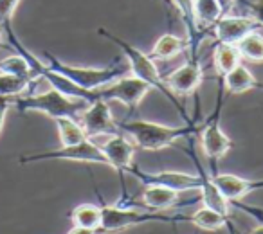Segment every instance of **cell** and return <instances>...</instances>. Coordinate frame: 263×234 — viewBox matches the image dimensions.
<instances>
[{
	"label": "cell",
	"instance_id": "32",
	"mask_svg": "<svg viewBox=\"0 0 263 234\" xmlns=\"http://www.w3.org/2000/svg\"><path fill=\"white\" fill-rule=\"evenodd\" d=\"M227 229H229V234H240V230H236V227H234V223L233 222H231V220H229V222H227Z\"/></svg>",
	"mask_w": 263,
	"mask_h": 234
},
{
	"label": "cell",
	"instance_id": "34",
	"mask_svg": "<svg viewBox=\"0 0 263 234\" xmlns=\"http://www.w3.org/2000/svg\"><path fill=\"white\" fill-rule=\"evenodd\" d=\"M4 34H6V27H4V24H0V42H2Z\"/></svg>",
	"mask_w": 263,
	"mask_h": 234
},
{
	"label": "cell",
	"instance_id": "31",
	"mask_svg": "<svg viewBox=\"0 0 263 234\" xmlns=\"http://www.w3.org/2000/svg\"><path fill=\"white\" fill-rule=\"evenodd\" d=\"M249 189L252 191H258V189H263V179H256V180H249Z\"/></svg>",
	"mask_w": 263,
	"mask_h": 234
},
{
	"label": "cell",
	"instance_id": "16",
	"mask_svg": "<svg viewBox=\"0 0 263 234\" xmlns=\"http://www.w3.org/2000/svg\"><path fill=\"white\" fill-rule=\"evenodd\" d=\"M211 179L218 191L229 202H240L243 197L251 193L249 189V179L233 175V173H211Z\"/></svg>",
	"mask_w": 263,
	"mask_h": 234
},
{
	"label": "cell",
	"instance_id": "2",
	"mask_svg": "<svg viewBox=\"0 0 263 234\" xmlns=\"http://www.w3.org/2000/svg\"><path fill=\"white\" fill-rule=\"evenodd\" d=\"M99 34H103L106 40H110L114 45H117V47L121 49V52H123V56L128 62V69H130L132 76L137 77V80H141V81H144L146 85H150L152 90L155 88V90H159L161 94H164L166 98L175 105V108L182 113L184 121H191L190 117H187L186 110H184L182 103H180L179 99H177V95H173L172 92H170V88L166 87L164 77L161 76L157 65H155V60L152 58L150 54L143 52L141 49H137L136 45H132L130 42L123 40V38L117 36V34L110 33V31L105 29V27H99Z\"/></svg>",
	"mask_w": 263,
	"mask_h": 234
},
{
	"label": "cell",
	"instance_id": "22",
	"mask_svg": "<svg viewBox=\"0 0 263 234\" xmlns=\"http://www.w3.org/2000/svg\"><path fill=\"white\" fill-rule=\"evenodd\" d=\"M54 123L56 128H58V137L62 146H70V144H78L81 141L88 139L83 126L74 117H58V119H54Z\"/></svg>",
	"mask_w": 263,
	"mask_h": 234
},
{
	"label": "cell",
	"instance_id": "27",
	"mask_svg": "<svg viewBox=\"0 0 263 234\" xmlns=\"http://www.w3.org/2000/svg\"><path fill=\"white\" fill-rule=\"evenodd\" d=\"M236 8L245 9L263 27V0H236Z\"/></svg>",
	"mask_w": 263,
	"mask_h": 234
},
{
	"label": "cell",
	"instance_id": "35",
	"mask_svg": "<svg viewBox=\"0 0 263 234\" xmlns=\"http://www.w3.org/2000/svg\"><path fill=\"white\" fill-rule=\"evenodd\" d=\"M164 2H166V4H170V0H164ZM170 6H172V4H170Z\"/></svg>",
	"mask_w": 263,
	"mask_h": 234
},
{
	"label": "cell",
	"instance_id": "26",
	"mask_svg": "<svg viewBox=\"0 0 263 234\" xmlns=\"http://www.w3.org/2000/svg\"><path fill=\"white\" fill-rule=\"evenodd\" d=\"M0 72L4 74H11V76H20V77H27V80H40V77L34 74V70L31 69L29 62L24 58L22 54H13L8 56L0 62Z\"/></svg>",
	"mask_w": 263,
	"mask_h": 234
},
{
	"label": "cell",
	"instance_id": "23",
	"mask_svg": "<svg viewBox=\"0 0 263 234\" xmlns=\"http://www.w3.org/2000/svg\"><path fill=\"white\" fill-rule=\"evenodd\" d=\"M229 220L231 218L220 215L215 209L205 207V205H202L200 209H197V211L190 216V222L202 230H218V229H222V227H226Z\"/></svg>",
	"mask_w": 263,
	"mask_h": 234
},
{
	"label": "cell",
	"instance_id": "12",
	"mask_svg": "<svg viewBox=\"0 0 263 234\" xmlns=\"http://www.w3.org/2000/svg\"><path fill=\"white\" fill-rule=\"evenodd\" d=\"M105 153L108 166L112 169H116L117 175L121 177V180L124 179V173L130 171V168L134 166V157H136V144L132 143V139L128 135H124L123 132L116 133V135H108V139L103 144H99Z\"/></svg>",
	"mask_w": 263,
	"mask_h": 234
},
{
	"label": "cell",
	"instance_id": "29",
	"mask_svg": "<svg viewBox=\"0 0 263 234\" xmlns=\"http://www.w3.org/2000/svg\"><path fill=\"white\" fill-rule=\"evenodd\" d=\"M9 108H11V99L9 98H0V132L4 128L6 115H8Z\"/></svg>",
	"mask_w": 263,
	"mask_h": 234
},
{
	"label": "cell",
	"instance_id": "4",
	"mask_svg": "<svg viewBox=\"0 0 263 234\" xmlns=\"http://www.w3.org/2000/svg\"><path fill=\"white\" fill-rule=\"evenodd\" d=\"M45 65L83 90H96V88L105 87V85L130 74L128 65H121L119 62H114L108 67H76L63 63L51 52H45Z\"/></svg>",
	"mask_w": 263,
	"mask_h": 234
},
{
	"label": "cell",
	"instance_id": "14",
	"mask_svg": "<svg viewBox=\"0 0 263 234\" xmlns=\"http://www.w3.org/2000/svg\"><path fill=\"white\" fill-rule=\"evenodd\" d=\"M170 4L179 11L180 18L184 22V27H186V51L190 52V58H198V47H200L205 34L200 33V29L197 27V22H195V0H170Z\"/></svg>",
	"mask_w": 263,
	"mask_h": 234
},
{
	"label": "cell",
	"instance_id": "20",
	"mask_svg": "<svg viewBox=\"0 0 263 234\" xmlns=\"http://www.w3.org/2000/svg\"><path fill=\"white\" fill-rule=\"evenodd\" d=\"M186 49H187V42L184 38L168 33V34H162L155 42L150 51V56L154 60H172L175 56H179L180 52H184Z\"/></svg>",
	"mask_w": 263,
	"mask_h": 234
},
{
	"label": "cell",
	"instance_id": "13",
	"mask_svg": "<svg viewBox=\"0 0 263 234\" xmlns=\"http://www.w3.org/2000/svg\"><path fill=\"white\" fill-rule=\"evenodd\" d=\"M259 22L251 15H222L218 22L213 27L216 40L220 44H231L236 45L240 40H243L249 33L259 29Z\"/></svg>",
	"mask_w": 263,
	"mask_h": 234
},
{
	"label": "cell",
	"instance_id": "9",
	"mask_svg": "<svg viewBox=\"0 0 263 234\" xmlns=\"http://www.w3.org/2000/svg\"><path fill=\"white\" fill-rule=\"evenodd\" d=\"M132 175L136 177L143 186H162L170 187V189L177 191V193H184V191H198L202 186V177L191 175V173L184 171H143L141 168H137L136 164L132 166L130 171Z\"/></svg>",
	"mask_w": 263,
	"mask_h": 234
},
{
	"label": "cell",
	"instance_id": "18",
	"mask_svg": "<svg viewBox=\"0 0 263 234\" xmlns=\"http://www.w3.org/2000/svg\"><path fill=\"white\" fill-rule=\"evenodd\" d=\"M193 11L195 22H197V27L200 29L202 34H208L209 31H213L215 24L223 15L218 0H195Z\"/></svg>",
	"mask_w": 263,
	"mask_h": 234
},
{
	"label": "cell",
	"instance_id": "11",
	"mask_svg": "<svg viewBox=\"0 0 263 234\" xmlns=\"http://www.w3.org/2000/svg\"><path fill=\"white\" fill-rule=\"evenodd\" d=\"M204 80V67L198 58H187L182 67L175 69L164 77L166 87L173 95H191L198 90Z\"/></svg>",
	"mask_w": 263,
	"mask_h": 234
},
{
	"label": "cell",
	"instance_id": "3",
	"mask_svg": "<svg viewBox=\"0 0 263 234\" xmlns=\"http://www.w3.org/2000/svg\"><path fill=\"white\" fill-rule=\"evenodd\" d=\"M11 106H15L18 112H40L45 115L58 119V117H74L80 119L81 112L88 106L83 99H74L62 94L56 88H49L45 92H27L24 95L11 99Z\"/></svg>",
	"mask_w": 263,
	"mask_h": 234
},
{
	"label": "cell",
	"instance_id": "10",
	"mask_svg": "<svg viewBox=\"0 0 263 234\" xmlns=\"http://www.w3.org/2000/svg\"><path fill=\"white\" fill-rule=\"evenodd\" d=\"M80 125L83 126L88 139L92 137H108L121 133L117 121L114 119L112 110L106 101H94L81 112Z\"/></svg>",
	"mask_w": 263,
	"mask_h": 234
},
{
	"label": "cell",
	"instance_id": "19",
	"mask_svg": "<svg viewBox=\"0 0 263 234\" xmlns=\"http://www.w3.org/2000/svg\"><path fill=\"white\" fill-rule=\"evenodd\" d=\"M241 63V56L238 52L236 45L231 44H216L213 49V67H215L216 74L220 77H223L227 72L238 67Z\"/></svg>",
	"mask_w": 263,
	"mask_h": 234
},
{
	"label": "cell",
	"instance_id": "28",
	"mask_svg": "<svg viewBox=\"0 0 263 234\" xmlns=\"http://www.w3.org/2000/svg\"><path fill=\"white\" fill-rule=\"evenodd\" d=\"M20 0H0V24L11 22Z\"/></svg>",
	"mask_w": 263,
	"mask_h": 234
},
{
	"label": "cell",
	"instance_id": "25",
	"mask_svg": "<svg viewBox=\"0 0 263 234\" xmlns=\"http://www.w3.org/2000/svg\"><path fill=\"white\" fill-rule=\"evenodd\" d=\"M236 49L240 52L241 60H247L252 63H261L263 62V34L258 31L249 33L243 40L236 44Z\"/></svg>",
	"mask_w": 263,
	"mask_h": 234
},
{
	"label": "cell",
	"instance_id": "24",
	"mask_svg": "<svg viewBox=\"0 0 263 234\" xmlns=\"http://www.w3.org/2000/svg\"><path fill=\"white\" fill-rule=\"evenodd\" d=\"M38 80H27V77L11 76V74L0 72V98H18L33 88Z\"/></svg>",
	"mask_w": 263,
	"mask_h": 234
},
{
	"label": "cell",
	"instance_id": "8",
	"mask_svg": "<svg viewBox=\"0 0 263 234\" xmlns=\"http://www.w3.org/2000/svg\"><path fill=\"white\" fill-rule=\"evenodd\" d=\"M42 161H72V162H87V164L108 166V161H106L101 146L96 144L92 139H85L78 144H70V146H60L56 150L22 155L18 159L20 164H31V162H42Z\"/></svg>",
	"mask_w": 263,
	"mask_h": 234
},
{
	"label": "cell",
	"instance_id": "33",
	"mask_svg": "<svg viewBox=\"0 0 263 234\" xmlns=\"http://www.w3.org/2000/svg\"><path fill=\"white\" fill-rule=\"evenodd\" d=\"M251 234H263V223H261V225H258V227H256V229L252 230Z\"/></svg>",
	"mask_w": 263,
	"mask_h": 234
},
{
	"label": "cell",
	"instance_id": "15",
	"mask_svg": "<svg viewBox=\"0 0 263 234\" xmlns=\"http://www.w3.org/2000/svg\"><path fill=\"white\" fill-rule=\"evenodd\" d=\"M220 80H222V87L226 94H243L247 90H263L261 81L256 80L254 74L241 63Z\"/></svg>",
	"mask_w": 263,
	"mask_h": 234
},
{
	"label": "cell",
	"instance_id": "21",
	"mask_svg": "<svg viewBox=\"0 0 263 234\" xmlns=\"http://www.w3.org/2000/svg\"><path fill=\"white\" fill-rule=\"evenodd\" d=\"M70 220L76 227H85V229H101V205L96 204H80L70 211ZM101 234V232H99Z\"/></svg>",
	"mask_w": 263,
	"mask_h": 234
},
{
	"label": "cell",
	"instance_id": "30",
	"mask_svg": "<svg viewBox=\"0 0 263 234\" xmlns=\"http://www.w3.org/2000/svg\"><path fill=\"white\" fill-rule=\"evenodd\" d=\"M67 234H99V230H96V229H85V227H76V225H74L72 229H70Z\"/></svg>",
	"mask_w": 263,
	"mask_h": 234
},
{
	"label": "cell",
	"instance_id": "1",
	"mask_svg": "<svg viewBox=\"0 0 263 234\" xmlns=\"http://www.w3.org/2000/svg\"><path fill=\"white\" fill-rule=\"evenodd\" d=\"M119 130L132 139L136 148L146 151H159L177 144L180 139H190L198 135L200 125L197 119H191L182 126H170L161 123L144 121V119H132V121L117 123Z\"/></svg>",
	"mask_w": 263,
	"mask_h": 234
},
{
	"label": "cell",
	"instance_id": "6",
	"mask_svg": "<svg viewBox=\"0 0 263 234\" xmlns=\"http://www.w3.org/2000/svg\"><path fill=\"white\" fill-rule=\"evenodd\" d=\"M152 87L146 85L144 81L137 80L132 74L123 76L119 80L112 81V83L105 85V87H99L96 90H88L87 101L94 103V101H119L126 106L130 112L137 110V106L141 105L146 94H150Z\"/></svg>",
	"mask_w": 263,
	"mask_h": 234
},
{
	"label": "cell",
	"instance_id": "7",
	"mask_svg": "<svg viewBox=\"0 0 263 234\" xmlns=\"http://www.w3.org/2000/svg\"><path fill=\"white\" fill-rule=\"evenodd\" d=\"M222 85V83H220ZM222 105H223V95H222V87L218 90V98H216V105L215 110L211 112V115L205 119V123L200 126V144L204 155L211 161V173H216V164L218 161H222L229 150L233 148V141L227 137V133L220 128V112H222Z\"/></svg>",
	"mask_w": 263,
	"mask_h": 234
},
{
	"label": "cell",
	"instance_id": "17",
	"mask_svg": "<svg viewBox=\"0 0 263 234\" xmlns=\"http://www.w3.org/2000/svg\"><path fill=\"white\" fill-rule=\"evenodd\" d=\"M180 193L162 186H144L143 202L152 211H168L179 204Z\"/></svg>",
	"mask_w": 263,
	"mask_h": 234
},
{
	"label": "cell",
	"instance_id": "5",
	"mask_svg": "<svg viewBox=\"0 0 263 234\" xmlns=\"http://www.w3.org/2000/svg\"><path fill=\"white\" fill-rule=\"evenodd\" d=\"M101 234H112L119 230H126L130 227L144 225V223L161 222V223H179L190 222L186 215H168L166 211H139L126 205H101Z\"/></svg>",
	"mask_w": 263,
	"mask_h": 234
}]
</instances>
